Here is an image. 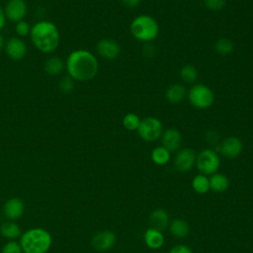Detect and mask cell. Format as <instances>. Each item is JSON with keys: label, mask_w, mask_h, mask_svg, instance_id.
Returning <instances> with one entry per match:
<instances>
[{"label": "cell", "mask_w": 253, "mask_h": 253, "mask_svg": "<svg viewBox=\"0 0 253 253\" xmlns=\"http://www.w3.org/2000/svg\"><path fill=\"white\" fill-rule=\"evenodd\" d=\"M68 76L76 81H89L93 79L99 69L96 56L87 49H76L69 53L65 62Z\"/></svg>", "instance_id": "6da1fadb"}, {"label": "cell", "mask_w": 253, "mask_h": 253, "mask_svg": "<svg viewBox=\"0 0 253 253\" xmlns=\"http://www.w3.org/2000/svg\"><path fill=\"white\" fill-rule=\"evenodd\" d=\"M30 38L35 47L43 53L53 52L60 41L57 27L49 21H40L33 25Z\"/></svg>", "instance_id": "7a4b0ae2"}, {"label": "cell", "mask_w": 253, "mask_h": 253, "mask_svg": "<svg viewBox=\"0 0 253 253\" xmlns=\"http://www.w3.org/2000/svg\"><path fill=\"white\" fill-rule=\"evenodd\" d=\"M24 253H46L52 243L50 233L42 227H34L25 231L20 238Z\"/></svg>", "instance_id": "3957f363"}, {"label": "cell", "mask_w": 253, "mask_h": 253, "mask_svg": "<svg viewBox=\"0 0 253 253\" xmlns=\"http://www.w3.org/2000/svg\"><path fill=\"white\" fill-rule=\"evenodd\" d=\"M129 29L134 39L144 42L155 40L159 34L157 21L149 15H139L135 17L131 21Z\"/></svg>", "instance_id": "277c9868"}, {"label": "cell", "mask_w": 253, "mask_h": 253, "mask_svg": "<svg viewBox=\"0 0 253 253\" xmlns=\"http://www.w3.org/2000/svg\"><path fill=\"white\" fill-rule=\"evenodd\" d=\"M187 98L189 103L199 110L209 109L214 102L213 91L203 83L194 84L187 92Z\"/></svg>", "instance_id": "5b68a950"}, {"label": "cell", "mask_w": 253, "mask_h": 253, "mask_svg": "<svg viewBox=\"0 0 253 253\" xmlns=\"http://www.w3.org/2000/svg\"><path fill=\"white\" fill-rule=\"evenodd\" d=\"M196 165L201 174L212 175L217 172L220 166V158L214 150L206 148L197 155Z\"/></svg>", "instance_id": "8992f818"}, {"label": "cell", "mask_w": 253, "mask_h": 253, "mask_svg": "<svg viewBox=\"0 0 253 253\" xmlns=\"http://www.w3.org/2000/svg\"><path fill=\"white\" fill-rule=\"evenodd\" d=\"M138 135L144 141L151 142L161 137L163 132V125L161 121L154 117H147L141 120L137 128Z\"/></svg>", "instance_id": "52a82bcc"}, {"label": "cell", "mask_w": 253, "mask_h": 253, "mask_svg": "<svg viewBox=\"0 0 253 253\" xmlns=\"http://www.w3.org/2000/svg\"><path fill=\"white\" fill-rule=\"evenodd\" d=\"M6 19L18 23L23 21L27 15L28 7L25 0H9L4 8Z\"/></svg>", "instance_id": "ba28073f"}, {"label": "cell", "mask_w": 253, "mask_h": 253, "mask_svg": "<svg viewBox=\"0 0 253 253\" xmlns=\"http://www.w3.org/2000/svg\"><path fill=\"white\" fill-rule=\"evenodd\" d=\"M96 50L101 57L108 60H114L120 55L121 46L117 41L105 38L97 42Z\"/></svg>", "instance_id": "9c48e42d"}, {"label": "cell", "mask_w": 253, "mask_h": 253, "mask_svg": "<svg viewBox=\"0 0 253 253\" xmlns=\"http://www.w3.org/2000/svg\"><path fill=\"white\" fill-rule=\"evenodd\" d=\"M197 154L196 152L189 147L182 148L178 151L174 159L175 168L180 172L190 171L193 166L196 164Z\"/></svg>", "instance_id": "30bf717a"}, {"label": "cell", "mask_w": 253, "mask_h": 253, "mask_svg": "<svg viewBox=\"0 0 253 253\" xmlns=\"http://www.w3.org/2000/svg\"><path fill=\"white\" fill-rule=\"evenodd\" d=\"M243 150V143L241 139L237 136H227L222 140V142L219 145V151L220 153L228 158V159H234L238 157Z\"/></svg>", "instance_id": "8fae6325"}, {"label": "cell", "mask_w": 253, "mask_h": 253, "mask_svg": "<svg viewBox=\"0 0 253 253\" xmlns=\"http://www.w3.org/2000/svg\"><path fill=\"white\" fill-rule=\"evenodd\" d=\"M5 52L13 60L19 61L23 59L27 53V45L20 38L13 37L5 42Z\"/></svg>", "instance_id": "7c38bea8"}, {"label": "cell", "mask_w": 253, "mask_h": 253, "mask_svg": "<svg viewBox=\"0 0 253 253\" xmlns=\"http://www.w3.org/2000/svg\"><path fill=\"white\" fill-rule=\"evenodd\" d=\"M117 237L113 231L102 230L92 237V245L98 251H107L114 247Z\"/></svg>", "instance_id": "4fadbf2b"}, {"label": "cell", "mask_w": 253, "mask_h": 253, "mask_svg": "<svg viewBox=\"0 0 253 253\" xmlns=\"http://www.w3.org/2000/svg\"><path fill=\"white\" fill-rule=\"evenodd\" d=\"M162 146H164L170 152H175L180 149L182 144V134L174 127L163 130L161 135Z\"/></svg>", "instance_id": "5bb4252c"}, {"label": "cell", "mask_w": 253, "mask_h": 253, "mask_svg": "<svg viewBox=\"0 0 253 253\" xmlns=\"http://www.w3.org/2000/svg\"><path fill=\"white\" fill-rule=\"evenodd\" d=\"M25 211V204L20 198H11L3 206V213L6 218L16 220L20 218Z\"/></svg>", "instance_id": "9a60e30c"}, {"label": "cell", "mask_w": 253, "mask_h": 253, "mask_svg": "<svg viewBox=\"0 0 253 253\" xmlns=\"http://www.w3.org/2000/svg\"><path fill=\"white\" fill-rule=\"evenodd\" d=\"M187 90L183 84L174 83L171 84L165 91V98L169 103L178 104L185 100L187 97Z\"/></svg>", "instance_id": "2e32d148"}, {"label": "cell", "mask_w": 253, "mask_h": 253, "mask_svg": "<svg viewBox=\"0 0 253 253\" xmlns=\"http://www.w3.org/2000/svg\"><path fill=\"white\" fill-rule=\"evenodd\" d=\"M149 222L152 228L163 231L169 224V214L163 209H156L150 213Z\"/></svg>", "instance_id": "e0dca14e"}, {"label": "cell", "mask_w": 253, "mask_h": 253, "mask_svg": "<svg viewBox=\"0 0 253 253\" xmlns=\"http://www.w3.org/2000/svg\"><path fill=\"white\" fill-rule=\"evenodd\" d=\"M144 242L150 249H159L164 244V235L162 231L150 227L144 233Z\"/></svg>", "instance_id": "ac0fdd59"}, {"label": "cell", "mask_w": 253, "mask_h": 253, "mask_svg": "<svg viewBox=\"0 0 253 253\" xmlns=\"http://www.w3.org/2000/svg\"><path fill=\"white\" fill-rule=\"evenodd\" d=\"M210 180V188L216 193H223L229 187V180L228 178L222 173H214L211 175L209 178Z\"/></svg>", "instance_id": "d6986e66"}, {"label": "cell", "mask_w": 253, "mask_h": 253, "mask_svg": "<svg viewBox=\"0 0 253 253\" xmlns=\"http://www.w3.org/2000/svg\"><path fill=\"white\" fill-rule=\"evenodd\" d=\"M171 234L176 238H184L190 232V226L188 222L182 218L173 219L169 226Z\"/></svg>", "instance_id": "ffe728a7"}, {"label": "cell", "mask_w": 253, "mask_h": 253, "mask_svg": "<svg viewBox=\"0 0 253 253\" xmlns=\"http://www.w3.org/2000/svg\"><path fill=\"white\" fill-rule=\"evenodd\" d=\"M65 68V64L58 56H52L46 59L43 63L44 71L49 75H59Z\"/></svg>", "instance_id": "44dd1931"}, {"label": "cell", "mask_w": 253, "mask_h": 253, "mask_svg": "<svg viewBox=\"0 0 253 253\" xmlns=\"http://www.w3.org/2000/svg\"><path fill=\"white\" fill-rule=\"evenodd\" d=\"M0 233L3 237L9 240H15L17 237L22 235L20 225L12 220L2 223L0 227Z\"/></svg>", "instance_id": "7402d4cb"}, {"label": "cell", "mask_w": 253, "mask_h": 253, "mask_svg": "<svg viewBox=\"0 0 253 253\" xmlns=\"http://www.w3.org/2000/svg\"><path fill=\"white\" fill-rule=\"evenodd\" d=\"M179 75H180V78L182 79V81H184L185 83L192 84V83H195L197 81L198 76H199V72H198L195 65L185 64L180 68Z\"/></svg>", "instance_id": "603a6c76"}, {"label": "cell", "mask_w": 253, "mask_h": 253, "mask_svg": "<svg viewBox=\"0 0 253 253\" xmlns=\"http://www.w3.org/2000/svg\"><path fill=\"white\" fill-rule=\"evenodd\" d=\"M171 152L164 146H157L151 151V160L157 165H165L169 162Z\"/></svg>", "instance_id": "cb8c5ba5"}, {"label": "cell", "mask_w": 253, "mask_h": 253, "mask_svg": "<svg viewBox=\"0 0 253 253\" xmlns=\"http://www.w3.org/2000/svg\"><path fill=\"white\" fill-rule=\"evenodd\" d=\"M192 187L198 194H206L210 191V180L204 174H198L192 181Z\"/></svg>", "instance_id": "d4e9b609"}, {"label": "cell", "mask_w": 253, "mask_h": 253, "mask_svg": "<svg viewBox=\"0 0 253 253\" xmlns=\"http://www.w3.org/2000/svg\"><path fill=\"white\" fill-rule=\"evenodd\" d=\"M215 51L220 55L230 54L234 49L233 42L227 38H219L214 43Z\"/></svg>", "instance_id": "484cf974"}, {"label": "cell", "mask_w": 253, "mask_h": 253, "mask_svg": "<svg viewBox=\"0 0 253 253\" xmlns=\"http://www.w3.org/2000/svg\"><path fill=\"white\" fill-rule=\"evenodd\" d=\"M140 122V118L134 113H127L123 118V126L127 130H137Z\"/></svg>", "instance_id": "4316f807"}, {"label": "cell", "mask_w": 253, "mask_h": 253, "mask_svg": "<svg viewBox=\"0 0 253 253\" xmlns=\"http://www.w3.org/2000/svg\"><path fill=\"white\" fill-rule=\"evenodd\" d=\"M1 253H24V252L19 242L15 240H10L3 245Z\"/></svg>", "instance_id": "83f0119b"}, {"label": "cell", "mask_w": 253, "mask_h": 253, "mask_svg": "<svg viewBox=\"0 0 253 253\" xmlns=\"http://www.w3.org/2000/svg\"><path fill=\"white\" fill-rule=\"evenodd\" d=\"M226 0H204V5L211 11H220L225 7Z\"/></svg>", "instance_id": "f1b7e54d"}, {"label": "cell", "mask_w": 253, "mask_h": 253, "mask_svg": "<svg viewBox=\"0 0 253 253\" xmlns=\"http://www.w3.org/2000/svg\"><path fill=\"white\" fill-rule=\"evenodd\" d=\"M74 80L72 78H70L69 76H65L63 77L60 81H59V89L62 93L68 94L70 92H72L73 88H74Z\"/></svg>", "instance_id": "f546056e"}, {"label": "cell", "mask_w": 253, "mask_h": 253, "mask_svg": "<svg viewBox=\"0 0 253 253\" xmlns=\"http://www.w3.org/2000/svg\"><path fill=\"white\" fill-rule=\"evenodd\" d=\"M31 26L29 25V23H27L26 21H20L18 23H16V27H15V31L17 33V35L19 37H26L28 35H30L31 33Z\"/></svg>", "instance_id": "4dcf8cb0"}, {"label": "cell", "mask_w": 253, "mask_h": 253, "mask_svg": "<svg viewBox=\"0 0 253 253\" xmlns=\"http://www.w3.org/2000/svg\"><path fill=\"white\" fill-rule=\"evenodd\" d=\"M169 253H193L192 249L190 247H188L187 245H176L174 247H172L169 251Z\"/></svg>", "instance_id": "1f68e13d"}, {"label": "cell", "mask_w": 253, "mask_h": 253, "mask_svg": "<svg viewBox=\"0 0 253 253\" xmlns=\"http://www.w3.org/2000/svg\"><path fill=\"white\" fill-rule=\"evenodd\" d=\"M121 1L125 6H126L128 8H134L139 5L141 0H121Z\"/></svg>", "instance_id": "d6a6232c"}, {"label": "cell", "mask_w": 253, "mask_h": 253, "mask_svg": "<svg viewBox=\"0 0 253 253\" xmlns=\"http://www.w3.org/2000/svg\"><path fill=\"white\" fill-rule=\"evenodd\" d=\"M6 24V16H5V12L4 9L0 6V31L4 28Z\"/></svg>", "instance_id": "836d02e7"}, {"label": "cell", "mask_w": 253, "mask_h": 253, "mask_svg": "<svg viewBox=\"0 0 253 253\" xmlns=\"http://www.w3.org/2000/svg\"><path fill=\"white\" fill-rule=\"evenodd\" d=\"M5 40H4V38H3V36L0 34V51L5 47Z\"/></svg>", "instance_id": "e575fe53"}]
</instances>
